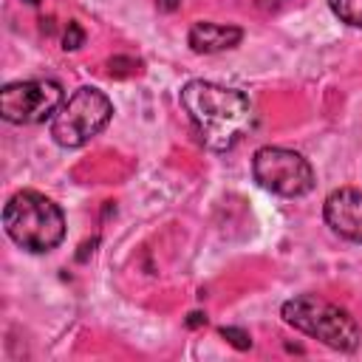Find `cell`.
I'll return each mask as SVG.
<instances>
[{"label":"cell","instance_id":"cell-5","mask_svg":"<svg viewBox=\"0 0 362 362\" xmlns=\"http://www.w3.org/2000/svg\"><path fill=\"white\" fill-rule=\"evenodd\" d=\"M252 175L255 181L283 198H300L314 189V170L311 164L288 150V147H260L252 156Z\"/></svg>","mask_w":362,"mask_h":362},{"label":"cell","instance_id":"cell-4","mask_svg":"<svg viewBox=\"0 0 362 362\" xmlns=\"http://www.w3.org/2000/svg\"><path fill=\"white\" fill-rule=\"evenodd\" d=\"M110 116H113L110 99L99 88L82 85L51 116V139L68 150L85 147L93 136H99L107 127Z\"/></svg>","mask_w":362,"mask_h":362},{"label":"cell","instance_id":"cell-14","mask_svg":"<svg viewBox=\"0 0 362 362\" xmlns=\"http://www.w3.org/2000/svg\"><path fill=\"white\" fill-rule=\"evenodd\" d=\"M23 3H28V6H37V3H40V0H23Z\"/></svg>","mask_w":362,"mask_h":362},{"label":"cell","instance_id":"cell-2","mask_svg":"<svg viewBox=\"0 0 362 362\" xmlns=\"http://www.w3.org/2000/svg\"><path fill=\"white\" fill-rule=\"evenodd\" d=\"M3 229L20 249L42 255L62 243L65 215L42 192L23 189L14 192L3 206Z\"/></svg>","mask_w":362,"mask_h":362},{"label":"cell","instance_id":"cell-10","mask_svg":"<svg viewBox=\"0 0 362 362\" xmlns=\"http://www.w3.org/2000/svg\"><path fill=\"white\" fill-rule=\"evenodd\" d=\"M221 337L232 345V348H238V351H249L252 348V337L243 331V328H235V325H223L221 328Z\"/></svg>","mask_w":362,"mask_h":362},{"label":"cell","instance_id":"cell-3","mask_svg":"<svg viewBox=\"0 0 362 362\" xmlns=\"http://www.w3.org/2000/svg\"><path fill=\"white\" fill-rule=\"evenodd\" d=\"M280 314L291 328L303 331L311 339H320L322 345H328L334 351L348 354V351H356V345H359L356 320L345 308H339L317 294H297V297L286 300Z\"/></svg>","mask_w":362,"mask_h":362},{"label":"cell","instance_id":"cell-11","mask_svg":"<svg viewBox=\"0 0 362 362\" xmlns=\"http://www.w3.org/2000/svg\"><path fill=\"white\" fill-rule=\"evenodd\" d=\"M82 42H85V28L71 20V23L65 25V34H62V48H65V51H76Z\"/></svg>","mask_w":362,"mask_h":362},{"label":"cell","instance_id":"cell-9","mask_svg":"<svg viewBox=\"0 0 362 362\" xmlns=\"http://www.w3.org/2000/svg\"><path fill=\"white\" fill-rule=\"evenodd\" d=\"M328 6L342 23L362 28V0H328Z\"/></svg>","mask_w":362,"mask_h":362},{"label":"cell","instance_id":"cell-12","mask_svg":"<svg viewBox=\"0 0 362 362\" xmlns=\"http://www.w3.org/2000/svg\"><path fill=\"white\" fill-rule=\"evenodd\" d=\"M181 3H184V0H156V8H158L161 14H173V11L181 8Z\"/></svg>","mask_w":362,"mask_h":362},{"label":"cell","instance_id":"cell-6","mask_svg":"<svg viewBox=\"0 0 362 362\" xmlns=\"http://www.w3.org/2000/svg\"><path fill=\"white\" fill-rule=\"evenodd\" d=\"M62 105V88L54 79L8 82L0 90V116L11 124H37L51 119Z\"/></svg>","mask_w":362,"mask_h":362},{"label":"cell","instance_id":"cell-8","mask_svg":"<svg viewBox=\"0 0 362 362\" xmlns=\"http://www.w3.org/2000/svg\"><path fill=\"white\" fill-rule=\"evenodd\" d=\"M243 40V31L238 25H223V23H209V20H198L189 34L187 42L195 54H218V51H229Z\"/></svg>","mask_w":362,"mask_h":362},{"label":"cell","instance_id":"cell-7","mask_svg":"<svg viewBox=\"0 0 362 362\" xmlns=\"http://www.w3.org/2000/svg\"><path fill=\"white\" fill-rule=\"evenodd\" d=\"M322 218L345 240L362 243V189L356 187H339L334 189L322 204Z\"/></svg>","mask_w":362,"mask_h":362},{"label":"cell","instance_id":"cell-1","mask_svg":"<svg viewBox=\"0 0 362 362\" xmlns=\"http://www.w3.org/2000/svg\"><path fill=\"white\" fill-rule=\"evenodd\" d=\"M181 105L206 150L226 153L232 150L255 124L252 102L243 90L206 82V79H189L181 88Z\"/></svg>","mask_w":362,"mask_h":362},{"label":"cell","instance_id":"cell-13","mask_svg":"<svg viewBox=\"0 0 362 362\" xmlns=\"http://www.w3.org/2000/svg\"><path fill=\"white\" fill-rule=\"evenodd\" d=\"M201 325H206V314L189 311V314H187V328H201Z\"/></svg>","mask_w":362,"mask_h":362}]
</instances>
